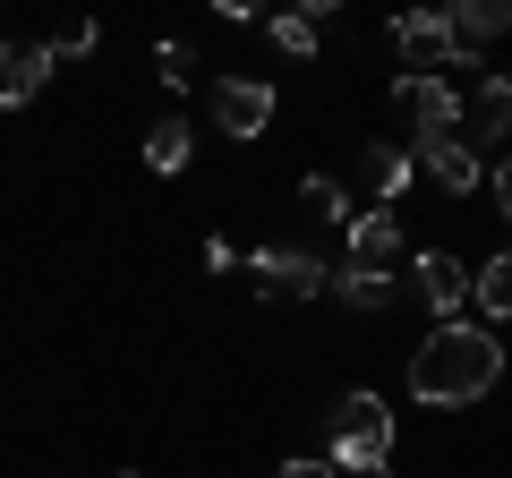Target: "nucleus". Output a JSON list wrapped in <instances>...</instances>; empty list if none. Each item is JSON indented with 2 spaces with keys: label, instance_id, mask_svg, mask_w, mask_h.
Listing matches in <instances>:
<instances>
[{
  "label": "nucleus",
  "instance_id": "412c9836",
  "mask_svg": "<svg viewBox=\"0 0 512 478\" xmlns=\"http://www.w3.org/2000/svg\"><path fill=\"white\" fill-rule=\"evenodd\" d=\"M274 478H342V470H333V461H282Z\"/></svg>",
  "mask_w": 512,
  "mask_h": 478
},
{
  "label": "nucleus",
  "instance_id": "7ed1b4c3",
  "mask_svg": "<svg viewBox=\"0 0 512 478\" xmlns=\"http://www.w3.org/2000/svg\"><path fill=\"white\" fill-rule=\"evenodd\" d=\"M393 111L410 120V146H427V137H461V94L444 86L436 69H427V77H393Z\"/></svg>",
  "mask_w": 512,
  "mask_h": 478
},
{
  "label": "nucleus",
  "instance_id": "5701e85b",
  "mask_svg": "<svg viewBox=\"0 0 512 478\" xmlns=\"http://www.w3.org/2000/svg\"><path fill=\"white\" fill-rule=\"evenodd\" d=\"M111 478H137V470H111Z\"/></svg>",
  "mask_w": 512,
  "mask_h": 478
},
{
  "label": "nucleus",
  "instance_id": "6ab92c4d",
  "mask_svg": "<svg viewBox=\"0 0 512 478\" xmlns=\"http://www.w3.org/2000/svg\"><path fill=\"white\" fill-rule=\"evenodd\" d=\"M265 35H274V43H282L291 60H308V52H316V18H299V9H282V18H265Z\"/></svg>",
  "mask_w": 512,
  "mask_h": 478
},
{
  "label": "nucleus",
  "instance_id": "a211bd4d",
  "mask_svg": "<svg viewBox=\"0 0 512 478\" xmlns=\"http://www.w3.org/2000/svg\"><path fill=\"white\" fill-rule=\"evenodd\" d=\"M43 52H52V69H60V60H94V52H103V26H94V18H77V26H60V35L43 43Z\"/></svg>",
  "mask_w": 512,
  "mask_h": 478
},
{
  "label": "nucleus",
  "instance_id": "f8f14e48",
  "mask_svg": "<svg viewBox=\"0 0 512 478\" xmlns=\"http://www.w3.org/2000/svg\"><path fill=\"white\" fill-rule=\"evenodd\" d=\"M359 171H367V188H376V205H393L410 180H419L410 146H384V137H376V146H359Z\"/></svg>",
  "mask_w": 512,
  "mask_h": 478
},
{
  "label": "nucleus",
  "instance_id": "39448f33",
  "mask_svg": "<svg viewBox=\"0 0 512 478\" xmlns=\"http://www.w3.org/2000/svg\"><path fill=\"white\" fill-rule=\"evenodd\" d=\"M410 282H419V299H427L436 325H461V308H470V265H461V257L427 248V257H410Z\"/></svg>",
  "mask_w": 512,
  "mask_h": 478
},
{
  "label": "nucleus",
  "instance_id": "2eb2a0df",
  "mask_svg": "<svg viewBox=\"0 0 512 478\" xmlns=\"http://www.w3.org/2000/svg\"><path fill=\"white\" fill-rule=\"evenodd\" d=\"M188 146H197V137H188V120H154L146 129V171H188Z\"/></svg>",
  "mask_w": 512,
  "mask_h": 478
},
{
  "label": "nucleus",
  "instance_id": "4468645a",
  "mask_svg": "<svg viewBox=\"0 0 512 478\" xmlns=\"http://www.w3.org/2000/svg\"><path fill=\"white\" fill-rule=\"evenodd\" d=\"M470 299L487 308V325H512V248H504V257H487V265L470 274Z\"/></svg>",
  "mask_w": 512,
  "mask_h": 478
},
{
  "label": "nucleus",
  "instance_id": "f257e3e1",
  "mask_svg": "<svg viewBox=\"0 0 512 478\" xmlns=\"http://www.w3.org/2000/svg\"><path fill=\"white\" fill-rule=\"evenodd\" d=\"M495 376H504V342H495V325H436L419 350H410V402L419 410H470L495 393Z\"/></svg>",
  "mask_w": 512,
  "mask_h": 478
},
{
  "label": "nucleus",
  "instance_id": "ddd939ff",
  "mask_svg": "<svg viewBox=\"0 0 512 478\" xmlns=\"http://www.w3.org/2000/svg\"><path fill=\"white\" fill-rule=\"evenodd\" d=\"M325 291L342 299V308H359V316H384V308H393V274H359V265H342Z\"/></svg>",
  "mask_w": 512,
  "mask_h": 478
},
{
  "label": "nucleus",
  "instance_id": "1a4fd4ad",
  "mask_svg": "<svg viewBox=\"0 0 512 478\" xmlns=\"http://www.w3.org/2000/svg\"><path fill=\"white\" fill-rule=\"evenodd\" d=\"M410 163H419L436 188H453V197H470V188L487 180V163H478L470 137H427V146H410Z\"/></svg>",
  "mask_w": 512,
  "mask_h": 478
},
{
  "label": "nucleus",
  "instance_id": "423d86ee",
  "mask_svg": "<svg viewBox=\"0 0 512 478\" xmlns=\"http://www.w3.org/2000/svg\"><path fill=\"white\" fill-rule=\"evenodd\" d=\"M342 239H350V265H359V274H393V265H402V214H393V205L350 214Z\"/></svg>",
  "mask_w": 512,
  "mask_h": 478
},
{
  "label": "nucleus",
  "instance_id": "20e7f679",
  "mask_svg": "<svg viewBox=\"0 0 512 478\" xmlns=\"http://www.w3.org/2000/svg\"><path fill=\"white\" fill-rule=\"evenodd\" d=\"M248 274H256V291H274V299H316L333 282V265L316 248H248Z\"/></svg>",
  "mask_w": 512,
  "mask_h": 478
},
{
  "label": "nucleus",
  "instance_id": "0eeeda50",
  "mask_svg": "<svg viewBox=\"0 0 512 478\" xmlns=\"http://www.w3.org/2000/svg\"><path fill=\"white\" fill-rule=\"evenodd\" d=\"M205 103H214L222 137H265L274 129V86H265V77H222Z\"/></svg>",
  "mask_w": 512,
  "mask_h": 478
},
{
  "label": "nucleus",
  "instance_id": "aec40b11",
  "mask_svg": "<svg viewBox=\"0 0 512 478\" xmlns=\"http://www.w3.org/2000/svg\"><path fill=\"white\" fill-rule=\"evenodd\" d=\"M154 77H163V86L180 94L188 77H197V52H188V43H154Z\"/></svg>",
  "mask_w": 512,
  "mask_h": 478
},
{
  "label": "nucleus",
  "instance_id": "9d476101",
  "mask_svg": "<svg viewBox=\"0 0 512 478\" xmlns=\"http://www.w3.org/2000/svg\"><path fill=\"white\" fill-rule=\"evenodd\" d=\"M512 35V0H461L453 9V69H478V43Z\"/></svg>",
  "mask_w": 512,
  "mask_h": 478
},
{
  "label": "nucleus",
  "instance_id": "6e6552de",
  "mask_svg": "<svg viewBox=\"0 0 512 478\" xmlns=\"http://www.w3.org/2000/svg\"><path fill=\"white\" fill-rule=\"evenodd\" d=\"M393 52L410 60V77H427L436 60H453V18H444V9H410V18H393Z\"/></svg>",
  "mask_w": 512,
  "mask_h": 478
},
{
  "label": "nucleus",
  "instance_id": "9b49d317",
  "mask_svg": "<svg viewBox=\"0 0 512 478\" xmlns=\"http://www.w3.org/2000/svg\"><path fill=\"white\" fill-rule=\"evenodd\" d=\"M43 77H52V52H43V43H0V111L35 103Z\"/></svg>",
  "mask_w": 512,
  "mask_h": 478
},
{
  "label": "nucleus",
  "instance_id": "dca6fc26",
  "mask_svg": "<svg viewBox=\"0 0 512 478\" xmlns=\"http://www.w3.org/2000/svg\"><path fill=\"white\" fill-rule=\"evenodd\" d=\"M299 205H308L316 222H350V214H359V205H350V188L325 180V171H308V180H299Z\"/></svg>",
  "mask_w": 512,
  "mask_h": 478
},
{
  "label": "nucleus",
  "instance_id": "f03ea898",
  "mask_svg": "<svg viewBox=\"0 0 512 478\" xmlns=\"http://www.w3.org/2000/svg\"><path fill=\"white\" fill-rule=\"evenodd\" d=\"M325 461L342 478H384V461H393V410L376 393H342L333 402V453Z\"/></svg>",
  "mask_w": 512,
  "mask_h": 478
},
{
  "label": "nucleus",
  "instance_id": "f3484780",
  "mask_svg": "<svg viewBox=\"0 0 512 478\" xmlns=\"http://www.w3.org/2000/svg\"><path fill=\"white\" fill-rule=\"evenodd\" d=\"M478 129L487 137H512V77H478Z\"/></svg>",
  "mask_w": 512,
  "mask_h": 478
},
{
  "label": "nucleus",
  "instance_id": "4be33fe9",
  "mask_svg": "<svg viewBox=\"0 0 512 478\" xmlns=\"http://www.w3.org/2000/svg\"><path fill=\"white\" fill-rule=\"evenodd\" d=\"M495 205H504V214H512V154H504V163H495Z\"/></svg>",
  "mask_w": 512,
  "mask_h": 478
}]
</instances>
